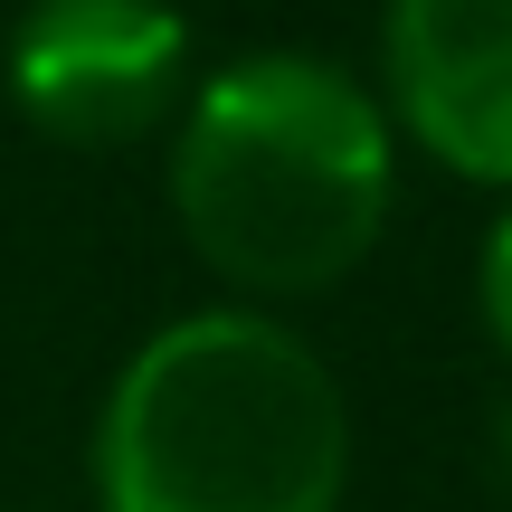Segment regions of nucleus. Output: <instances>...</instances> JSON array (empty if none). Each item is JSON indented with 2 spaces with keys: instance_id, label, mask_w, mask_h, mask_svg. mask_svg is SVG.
<instances>
[{
  "instance_id": "obj_1",
  "label": "nucleus",
  "mask_w": 512,
  "mask_h": 512,
  "mask_svg": "<svg viewBox=\"0 0 512 512\" xmlns=\"http://www.w3.org/2000/svg\"><path fill=\"white\" fill-rule=\"evenodd\" d=\"M399 190L389 105L351 67L256 48L200 76L171 133V209L238 294H323L380 247Z\"/></svg>"
},
{
  "instance_id": "obj_2",
  "label": "nucleus",
  "mask_w": 512,
  "mask_h": 512,
  "mask_svg": "<svg viewBox=\"0 0 512 512\" xmlns=\"http://www.w3.org/2000/svg\"><path fill=\"white\" fill-rule=\"evenodd\" d=\"M351 399L323 351L256 304L162 323L95 408L105 512H342Z\"/></svg>"
},
{
  "instance_id": "obj_3",
  "label": "nucleus",
  "mask_w": 512,
  "mask_h": 512,
  "mask_svg": "<svg viewBox=\"0 0 512 512\" xmlns=\"http://www.w3.org/2000/svg\"><path fill=\"white\" fill-rule=\"evenodd\" d=\"M10 95L76 152L143 143L190 105V19L171 0H29L10 29Z\"/></svg>"
},
{
  "instance_id": "obj_4",
  "label": "nucleus",
  "mask_w": 512,
  "mask_h": 512,
  "mask_svg": "<svg viewBox=\"0 0 512 512\" xmlns=\"http://www.w3.org/2000/svg\"><path fill=\"white\" fill-rule=\"evenodd\" d=\"M380 76L389 133L456 181L512 190V0H389Z\"/></svg>"
},
{
  "instance_id": "obj_5",
  "label": "nucleus",
  "mask_w": 512,
  "mask_h": 512,
  "mask_svg": "<svg viewBox=\"0 0 512 512\" xmlns=\"http://www.w3.org/2000/svg\"><path fill=\"white\" fill-rule=\"evenodd\" d=\"M475 294H484V323H494L503 361H512V209L484 228V266H475Z\"/></svg>"
},
{
  "instance_id": "obj_6",
  "label": "nucleus",
  "mask_w": 512,
  "mask_h": 512,
  "mask_svg": "<svg viewBox=\"0 0 512 512\" xmlns=\"http://www.w3.org/2000/svg\"><path fill=\"white\" fill-rule=\"evenodd\" d=\"M494 475H503V484H512V399H503V408H494Z\"/></svg>"
}]
</instances>
